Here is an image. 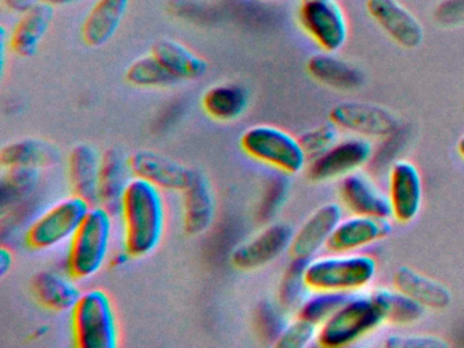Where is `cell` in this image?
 <instances>
[{
  "instance_id": "cell-1",
  "label": "cell",
  "mask_w": 464,
  "mask_h": 348,
  "mask_svg": "<svg viewBox=\"0 0 464 348\" xmlns=\"http://www.w3.org/2000/svg\"><path fill=\"white\" fill-rule=\"evenodd\" d=\"M119 215L123 220V247L132 258L146 257L160 246L167 227V206L160 188L134 177Z\"/></svg>"
},
{
  "instance_id": "cell-2",
  "label": "cell",
  "mask_w": 464,
  "mask_h": 348,
  "mask_svg": "<svg viewBox=\"0 0 464 348\" xmlns=\"http://www.w3.org/2000/svg\"><path fill=\"white\" fill-rule=\"evenodd\" d=\"M377 261L363 252H330L317 255L305 266V282L311 291L362 293L373 283Z\"/></svg>"
},
{
  "instance_id": "cell-3",
  "label": "cell",
  "mask_w": 464,
  "mask_h": 348,
  "mask_svg": "<svg viewBox=\"0 0 464 348\" xmlns=\"http://www.w3.org/2000/svg\"><path fill=\"white\" fill-rule=\"evenodd\" d=\"M113 215L104 207L92 206L82 225L72 237L67 252V274L85 280L102 271L111 253Z\"/></svg>"
},
{
  "instance_id": "cell-4",
  "label": "cell",
  "mask_w": 464,
  "mask_h": 348,
  "mask_svg": "<svg viewBox=\"0 0 464 348\" xmlns=\"http://www.w3.org/2000/svg\"><path fill=\"white\" fill-rule=\"evenodd\" d=\"M385 324L371 294L355 293L319 326L317 344L324 348L350 347L365 339Z\"/></svg>"
},
{
  "instance_id": "cell-5",
  "label": "cell",
  "mask_w": 464,
  "mask_h": 348,
  "mask_svg": "<svg viewBox=\"0 0 464 348\" xmlns=\"http://www.w3.org/2000/svg\"><path fill=\"white\" fill-rule=\"evenodd\" d=\"M72 334L80 348H116L121 343L115 306L107 291H83L72 312Z\"/></svg>"
},
{
  "instance_id": "cell-6",
  "label": "cell",
  "mask_w": 464,
  "mask_h": 348,
  "mask_svg": "<svg viewBox=\"0 0 464 348\" xmlns=\"http://www.w3.org/2000/svg\"><path fill=\"white\" fill-rule=\"evenodd\" d=\"M240 146L248 157L271 166L287 176L301 173L309 158L300 139L274 125H254L241 135Z\"/></svg>"
},
{
  "instance_id": "cell-7",
  "label": "cell",
  "mask_w": 464,
  "mask_h": 348,
  "mask_svg": "<svg viewBox=\"0 0 464 348\" xmlns=\"http://www.w3.org/2000/svg\"><path fill=\"white\" fill-rule=\"evenodd\" d=\"M91 208L92 204L80 196L62 198L28 226L26 245L31 249L48 250L72 241Z\"/></svg>"
},
{
  "instance_id": "cell-8",
  "label": "cell",
  "mask_w": 464,
  "mask_h": 348,
  "mask_svg": "<svg viewBox=\"0 0 464 348\" xmlns=\"http://www.w3.org/2000/svg\"><path fill=\"white\" fill-rule=\"evenodd\" d=\"M298 24L323 52L336 53L349 38V22L338 0H301Z\"/></svg>"
},
{
  "instance_id": "cell-9",
  "label": "cell",
  "mask_w": 464,
  "mask_h": 348,
  "mask_svg": "<svg viewBox=\"0 0 464 348\" xmlns=\"http://www.w3.org/2000/svg\"><path fill=\"white\" fill-rule=\"evenodd\" d=\"M373 157V143L369 139L350 135L338 139L323 154L312 158L306 166V176L314 182L342 179L368 165Z\"/></svg>"
},
{
  "instance_id": "cell-10",
  "label": "cell",
  "mask_w": 464,
  "mask_h": 348,
  "mask_svg": "<svg viewBox=\"0 0 464 348\" xmlns=\"http://www.w3.org/2000/svg\"><path fill=\"white\" fill-rule=\"evenodd\" d=\"M330 121L349 135L376 140L398 132L399 120L390 109L362 101H343L330 111Z\"/></svg>"
},
{
  "instance_id": "cell-11",
  "label": "cell",
  "mask_w": 464,
  "mask_h": 348,
  "mask_svg": "<svg viewBox=\"0 0 464 348\" xmlns=\"http://www.w3.org/2000/svg\"><path fill=\"white\" fill-rule=\"evenodd\" d=\"M295 228L285 222L270 223L248 241L233 249L230 261L241 271H256L289 252Z\"/></svg>"
},
{
  "instance_id": "cell-12",
  "label": "cell",
  "mask_w": 464,
  "mask_h": 348,
  "mask_svg": "<svg viewBox=\"0 0 464 348\" xmlns=\"http://www.w3.org/2000/svg\"><path fill=\"white\" fill-rule=\"evenodd\" d=\"M388 198L396 222H412L420 214L423 200V182L414 163L398 160L388 173Z\"/></svg>"
},
{
  "instance_id": "cell-13",
  "label": "cell",
  "mask_w": 464,
  "mask_h": 348,
  "mask_svg": "<svg viewBox=\"0 0 464 348\" xmlns=\"http://www.w3.org/2000/svg\"><path fill=\"white\" fill-rule=\"evenodd\" d=\"M132 176L156 185L161 190L183 192L194 179L197 169L188 168L161 152L140 150L129 158Z\"/></svg>"
},
{
  "instance_id": "cell-14",
  "label": "cell",
  "mask_w": 464,
  "mask_h": 348,
  "mask_svg": "<svg viewBox=\"0 0 464 348\" xmlns=\"http://www.w3.org/2000/svg\"><path fill=\"white\" fill-rule=\"evenodd\" d=\"M343 207L341 203H325L317 207L305 222L295 231L290 256L300 260L309 261L320 255L327 247L338 223L343 218Z\"/></svg>"
},
{
  "instance_id": "cell-15",
  "label": "cell",
  "mask_w": 464,
  "mask_h": 348,
  "mask_svg": "<svg viewBox=\"0 0 464 348\" xmlns=\"http://www.w3.org/2000/svg\"><path fill=\"white\" fill-rule=\"evenodd\" d=\"M365 7L382 32L401 48L414 49L422 44V24L399 0H366Z\"/></svg>"
},
{
  "instance_id": "cell-16",
  "label": "cell",
  "mask_w": 464,
  "mask_h": 348,
  "mask_svg": "<svg viewBox=\"0 0 464 348\" xmlns=\"http://www.w3.org/2000/svg\"><path fill=\"white\" fill-rule=\"evenodd\" d=\"M339 198L350 214L391 219L390 198L372 177L358 170L339 179Z\"/></svg>"
},
{
  "instance_id": "cell-17",
  "label": "cell",
  "mask_w": 464,
  "mask_h": 348,
  "mask_svg": "<svg viewBox=\"0 0 464 348\" xmlns=\"http://www.w3.org/2000/svg\"><path fill=\"white\" fill-rule=\"evenodd\" d=\"M392 231L390 219L350 214L336 226L328 241L330 252H362L365 247L387 238Z\"/></svg>"
},
{
  "instance_id": "cell-18",
  "label": "cell",
  "mask_w": 464,
  "mask_h": 348,
  "mask_svg": "<svg viewBox=\"0 0 464 348\" xmlns=\"http://www.w3.org/2000/svg\"><path fill=\"white\" fill-rule=\"evenodd\" d=\"M183 228L188 236H200L213 226L217 204L208 177L195 171L194 179L183 190Z\"/></svg>"
},
{
  "instance_id": "cell-19",
  "label": "cell",
  "mask_w": 464,
  "mask_h": 348,
  "mask_svg": "<svg viewBox=\"0 0 464 348\" xmlns=\"http://www.w3.org/2000/svg\"><path fill=\"white\" fill-rule=\"evenodd\" d=\"M132 179L129 158L121 150L108 149L102 152L97 204L118 217L124 193Z\"/></svg>"
},
{
  "instance_id": "cell-20",
  "label": "cell",
  "mask_w": 464,
  "mask_h": 348,
  "mask_svg": "<svg viewBox=\"0 0 464 348\" xmlns=\"http://www.w3.org/2000/svg\"><path fill=\"white\" fill-rule=\"evenodd\" d=\"M102 157L96 147L89 143H80L72 147L67 163L70 187L72 195L80 196L96 206L99 200L100 169Z\"/></svg>"
},
{
  "instance_id": "cell-21",
  "label": "cell",
  "mask_w": 464,
  "mask_h": 348,
  "mask_svg": "<svg viewBox=\"0 0 464 348\" xmlns=\"http://www.w3.org/2000/svg\"><path fill=\"white\" fill-rule=\"evenodd\" d=\"M55 16V7L40 0L21 14L20 21L10 33V48L21 57H32L39 52Z\"/></svg>"
},
{
  "instance_id": "cell-22",
  "label": "cell",
  "mask_w": 464,
  "mask_h": 348,
  "mask_svg": "<svg viewBox=\"0 0 464 348\" xmlns=\"http://www.w3.org/2000/svg\"><path fill=\"white\" fill-rule=\"evenodd\" d=\"M392 282L393 287L420 302L425 309H445L452 302V293L444 283L411 266H398L393 272Z\"/></svg>"
},
{
  "instance_id": "cell-23",
  "label": "cell",
  "mask_w": 464,
  "mask_h": 348,
  "mask_svg": "<svg viewBox=\"0 0 464 348\" xmlns=\"http://www.w3.org/2000/svg\"><path fill=\"white\" fill-rule=\"evenodd\" d=\"M129 5L130 0H97L82 24L83 43L92 48L110 43L123 24Z\"/></svg>"
},
{
  "instance_id": "cell-24",
  "label": "cell",
  "mask_w": 464,
  "mask_h": 348,
  "mask_svg": "<svg viewBox=\"0 0 464 348\" xmlns=\"http://www.w3.org/2000/svg\"><path fill=\"white\" fill-rule=\"evenodd\" d=\"M74 277L64 276L56 271H40L32 280L34 296L51 312H72L82 291L74 283Z\"/></svg>"
},
{
  "instance_id": "cell-25",
  "label": "cell",
  "mask_w": 464,
  "mask_h": 348,
  "mask_svg": "<svg viewBox=\"0 0 464 348\" xmlns=\"http://www.w3.org/2000/svg\"><path fill=\"white\" fill-rule=\"evenodd\" d=\"M306 70L314 81L342 92L360 89L365 81L363 73L355 65L339 59L330 52H322L309 57Z\"/></svg>"
},
{
  "instance_id": "cell-26",
  "label": "cell",
  "mask_w": 464,
  "mask_h": 348,
  "mask_svg": "<svg viewBox=\"0 0 464 348\" xmlns=\"http://www.w3.org/2000/svg\"><path fill=\"white\" fill-rule=\"evenodd\" d=\"M61 151L55 144L43 139L25 138L5 144L0 151V163L5 169L50 168L58 165Z\"/></svg>"
},
{
  "instance_id": "cell-27",
  "label": "cell",
  "mask_w": 464,
  "mask_h": 348,
  "mask_svg": "<svg viewBox=\"0 0 464 348\" xmlns=\"http://www.w3.org/2000/svg\"><path fill=\"white\" fill-rule=\"evenodd\" d=\"M151 53L179 79L195 81L208 70V63L194 51L175 40H160L151 48Z\"/></svg>"
},
{
  "instance_id": "cell-28",
  "label": "cell",
  "mask_w": 464,
  "mask_h": 348,
  "mask_svg": "<svg viewBox=\"0 0 464 348\" xmlns=\"http://www.w3.org/2000/svg\"><path fill=\"white\" fill-rule=\"evenodd\" d=\"M248 103V90L238 83L214 84L202 97L206 113L222 122L235 121L243 116Z\"/></svg>"
},
{
  "instance_id": "cell-29",
  "label": "cell",
  "mask_w": 464,
  "mask_h": 348,
  "mask_svg": "<svg viewBox=\"0 0 464 348\" xmlns=\"http://www.w3.org/2000/svg\"><path fill=\"white\" fill-rule=\"evenodd\" d=\"M371 295L376 301L385 324L410 325L417 323L425 314V307L398 288L377 287Z\"/></svg>"
},
{
  "instance_id": "cell-30",
  "label": "cell",
  "mask_w": 464,
  "mask_h": 348,
  "mask_svg": "<svg viewBox=\"0 0 464 348\" xmlns=\"http://www.w3.org/2000/svg\"><path fill=\"white\" fill-rule=\"evenodd\" d=\"M306 263L308 261L292 257L279 280L276 301L289 314L290 313L295 314L311 291L305 282Z\"/></svg>"
},
{
  "instance_id": "cell-31",
  "label": "cell",
  "mask_w": 464,
  "mask_h": 348,
  "mask_svg": "<svg viewBox=\"0 0 464 348\" xmlns=\"http://www.w3.org/2000/svg\"><path fill=\"white\" fill-rule=\"evenodd\" d=\"M126 79L132 86L154 89L173 86L180 82L153 53L132 62L127 68Z\"/></svg>"
},
{
  "instance_id": "cell-32",
  "label": "cell",
  "mask_w": 464,
  "mask_h": 348,
  "mask_svg": "<svg viewBox=\"0 0 464 348\" xmlns=\"http://www.w3.org/2000/svg\"><path fill=\"white\" fill-rule=\"evenodd\" d=\"M39 182L40 169L24 168V166L5 169L2 184H0L2 206H13L29 198Z\"/></svg>"
},
{
  "instance_id": "cell-33",
  "label": "cell",
  "mask_w": 464,
  "mask_h": 348,
  "mask_svg": "<svg viewBox=\"0 0 464 348\" xmlns=\"http://www.w3.org/2000/svg\"><path fill=\"white\" fill-rule=\"evenodd\" d=\"M289 313L278 301L262 299L254 310V328L257 337L266 344L276 345V340L289 323Z\"/></svg>"
},
{
  "instance_id": "cell-34",
  "label": "cell",
  "mask_w": 464,
  "mask_h": 348,
  "mask_svg": "<svg viewBox=\"0 0 464 348\" xmlns=\"http://www.w3.org/2000/svg\"><path fill=\"white\" fill-rule=\"evenodd\" d=\"M346 296V294L333 293V291H309L308 295L295 312V315L320 326L343 304Z\"/></svg>"
},
{
  "instance_id": "cell-35",
  "label": "cell",
  "mask_w": 464,
  "mask_h": 348,
  "mask_svg": "<svg viewBox=\"0 0 464 348\" xmlns=\"http://www.w3.org/2000/svg\"><path fill=\"white\" fill-rule=\"evenodd\" d=\"M317 334H319V326L316 324L295 315L285 326L284 332L276 340V347L305 348L312 343L317 342Z\"/></svg>"
},
{
  "instance_id": "cell-36",
  "label": "cell",
  "mask_w": 464,
  "mask_h": 348,
  "mask_svg": "<svg viewBox=\"0 0 464 348\" xmlns=\"http://www.w3.org/2000/svg\"><path fill=\"white\" fill-rule=\"evenodd\" d=\"M287 174L282 173L271 177L268 179L267 187L263 193L262 201L259 207V219L262 222L270 220L284 206L287 195H289V179Z\"/></svg>"
},
{
  "instance_id": "cell-37",
  "label": "cell",
  "mask_w": 464,
  "mask_h": 348,
  "mask_svg": "<svg viewBox=\"0 0 464 348\" xmlns=\"http://www.w3.org/2000/svg\"><path fill=\"white\" fill-rule=\"evenodd\" d=\"M338 128L333 122H323L316 127L306 130L305 132L298 136L304 151L308 155L309 160L323 154L325 150L330 149L334 143L338 140Z\"/></svg>"
},
{
  "instance_id": "cell-38",
  "label": "cell",
  "mask_w": 464,
  "mask_h": 348,
  "mask_svg": "<svg viewBox=\"0 0 464 348\" xmlns=\"http://www.w3.org/2000/svg\"><path fill=\"white\" fill-rule=\"evenodd\" d=\"M384 345L390 348H445L450 344L434 334H393L385 337Z\"/></svg>"
},
{
  "instance_id": "cell-39",
  "label": "cell",
  "mask_w": 464,
  "mask_h": 348,
  "mask_svg": "<svg viewBox=\"0 0 464 348\" xmlns=\"http://www.w3.org/2000/svg\"><path fill=\"white\" fill-rule=\"evenodd\" d=\"M39 2L40 0H4V5L13 13L24 14Z\"/></svg>"
},
{
  "instance_id": "cell-40",
  "label": "cell",
  "mask_w": 464,
  "mask_h": 348,
  "mask_svg": "<svg viewBox=\"0 0 464 348\" xmlns=\"http://www.w3.org/2000/svg\"><path fill=\"white\" fill-rule=\"evenodd\" d=\"M13 261H14V256H13L12 250L5 246L2 247L0 249V276L5 277L9 274L13 266Z\"/></svg>"
},
{
  "instance_id": "cell-41",
  "label": "cell",
  "mask_w": 464,
  "mask_h": 348,
  "mask_svg": "<svg viewBox=\"0 0 464 348\" xmlns=\"http://www.w3.org/2000/svg\"><path fill=\"white\" fill-rule=\"evenodd\" d=\"M130 258H132L131 256L129 255L126 249L121 250V252L113 253L112 256H110V266L112 268H121V266H126L129 263Z\"/></svg>"
},
{
  "instance_id": "cell-42",
  "label": "cell",
  "mask_w": 464,
  "mask_h": 348,
  "mask_svg": "<svg viewBox=\"0 0 464 348\" xmlns=\"http://www.w3.org/2000/svg\"><path fill=\"white\" fill-rule=\"evenodd\" d=\"M42 2L51 5L53 7H62V5H74V3L82 2V0H42Z\"/></svg>"
},
{
  "instance_id": "cell-43",
  "label": "cell",
  "mask_w": 464,
  "mask_h": 348,
  "mask_svg": "<svg viewBox=\"0 0 464 348\" xmlns=\"http://www.w3.org/2000/svg\"><path fill=\"white\" fill-rule=\"evenodd\" d=\"M458 151L460 154V157L464 160V133L460 136L458 141Z\"/></svg>"
}]
</instances>
